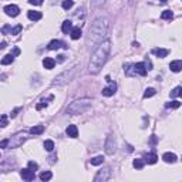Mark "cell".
Returning a JSON list of instances; mask_svg holds the SVG:
<instances>
[{"label":"cell","instance_id":"obj_33","mask_svg":"<svg viewBox=\"0 0 182 182\" xmlns=\"http://www.w3.org/2000/svg\"><path fill=\"white\" fill-rule=\"evenodd\" d=\"M91 2H93V6H94V7H100V6L104 4L105 0H91Z\"/></svg>","mask_w":182,"mask_h":182},{"label":"cell","instance_id":"obj_35","mask_svg":"<svg viewBox=\"0 0 182 182\" xmlns=\"http://www.w3.org/2000/svg\"><path fill=\"white\" fill-rule=\"evenodd\" d=\"M20 31H21V26L19 24V26H16V27L12 30V34H14V36H16V34H19Z\"/></svg>","mask_w":182,"mask_h":182},{"label":"cell","instance_id":"obj_46","mask_svg":"<svg viewBox=\"0 0 182 182\" xmlns=\"http://www.w3.org/2000/svg\"><path fill=\"white\" fill-rule=\"evenodd\" d=\"M181 97H182V91H181Z\"/></svg>","mask_w":182,"mask_h":182},{"label":"cell","instance_id":"obj_42","mask_svg":"<svg viewBox=\"0 0 182 182\" xmlns=\"http://www.w3.org/2000/svg\"><path fill=\"white\" fill-rule=\"evenodd\" d=\"M58 63H63L64 61V56H58V60H57Z\"/></svg>","mask_w":182,"mask_h":182},{"label":"cell","instance_id":"obj_44","mask_svg":"<svg viewBox=\"0 0 182 182\" xmlns=\"http://www.w3.org/2000/svg\"><path fill=\"white\" fill-rule=\"evenodd\" d=\"M135 2H136V0H129V4L133 6V4H135Z\"/></svg>","mask_w":182,"mask_h":182},{"label":"cell","instance_id":"obj_12","mask_svg":"<svg viewBox=\"0 0 182 182\" xmlns=\"http://www.w3.org/2000/svg\"><path fill=\"white\" fill-rule=\"evenodd\" d=\"M49 49L50 50H58V49H67V46L64 44L63 42L60 40H51L49 43Z\"/></svg>","mask_w":182,"mask_h":182},{"label":"cell","instance_id":"obj_4","mask_svg":"<svg viewBox=\"0 0 182 182\" xmlns=\"http://www.w3.org/2000/svg\"><path fill=\"white\" fill-rule=\"evenodd\" d=\"M75 71H77V67H73V68H68V70L63 71L61 74H58L57 77L54 78L53 84L54 86H64V84H67L70 80H73Z\"/></svg>","mask_w":182,"mask_h":182},{"label":"cell","instance_id":"obj_34","mask_svg":"<svg viewBox=\"0 0 182 182\" xmlns=\"http://www.w3.org/2000/svg\"><path fill=\"white\" fill-rule=\"evenodd\" d=\"M29 168L31 171H34V172H36V171H37V168H38V165L36 164V162H33V161H29Z\"/></svg>","mask_w":182,"mask_h":182},{"label":"cell","instance_id":"obj_11","mask_svg":"<svg viewBox=\"0 0 182 182\" xmlns=\"http://www.w3.org/2000/svg\"><path fill=\"white\" fill-rule=\"evenodd\" d=\"M21 178L24 179V181H33L34 179V171H31L30 168H26V169H23L20 172Z\"/></svg>","mask_w":182,"mask_h":182},{"label":"cell","instance_id":"obj_43","mask_svg":"<svg viewBox=\"0 0 182 182\" xmlns=\"http://www.w3.org/2000/svg\"><path fill=\"white\" fill-rule=\"evenodd\" d=\"M0 49H2V50L6 49V42H2V44H0Z\"/></svg>","mask_w":182,"mask_h":182},{"label":"cell","instance_id":"obj_32","mask_svg":"<svg viewBox=\"0 0 182 182\" xmlns=\"http://www.w3.org/2000/svg\"><path fill=\"white\" fill-rule=\"evenodd\" d=\"M181 91H182V88H181V87H175L174 90L171 91V97H172V98H175V97L181 95Z\"/></svg>","mask_w":182,"mask_h":182},{"label":"cell","instance_id":"obj_25","mask_svg":"<svg viewBox=\"0 0 182 182\" xmlns=\"http://www.w3.org/2000/svg\"><path fill=\"white\" fill-rule=\"evenodd\" d=\"M133 165H134V168H136V169H142L144 168V165H145V161L144 159H134V162H133Z\"/></svg>","mask_w":182,"mask_h":182},{"label":"cell","instance_id":"obj_2","mask_svg":"<svg viewBox=\"0 0 182 182\" xmlns=\"http://www.w3.org/2000/svg\"><path fill=\"white\" fill-rule=\"evenodd\" d=\"M110 29V21L107 17H98L93 21V24L88 31V44H100L103 42Z\"/></svg>","mask_w":182,"mask_h":182},{"label":"cell","instance_id":"obj_39","mask_svg":"<svg viewBox=\"0 0 182 182\" xmlns=\"http://www.w3.org/2000/svg\"><path fill=\"white\" fill-rule=\"evenodd\" d=\"M44 105H46V107H47V101H46V100H43V101H42V104H38V105H37V107H36V108H37V110H42V108L44 107Z\"/></svg>","mask_w":182,"mask_h":182},{"label":"cell","instance_id":"obj_10","mask_svg":"<svg viewBox=\"0 0 182 182\" xmlns=\"http://www.w3.org/2000/svg\"><path fill=\"white\" fill-rule=\"evenodd\" d=\"M134 73L138 75L147 74V66H145V63H136V64H134Z\"/></svg>","mask_w":182,"mask_h":182},{"label":"cell","instance_id":"obj_45","mask_svg":"<svg viewBox=\"0 0 182 182\" xmlns=\"http://www.w3.org/2000/svg\"><path fill=\"white\" fill-rule=\"evenodd\" d=\"M159 2H161V3H166V2H168V0H159Z\"/></svg>","mask_w":182,"mask_h":182},{"label":"cell","instance_id":"obj_24","mask_svg":"<svg viewBox=\"0 0 182 182\" xmlns=\"http://www.w3.org/2000/svg\"><path fill=\"white\" fill-rule=\"evenodd\" d=\"M91 165H101L104 162V157L103 155H98V157H95V158H91Z\"/></svg>","mask_w":182,"mask_h":182},{"label":"cell","instance_id":"obj_16","mask_svg":"<svg viewBox=\"0 0 182 182\" xmlns=\"http://www.w3.org/2000/svg\"><path fill=\"white\" fill-rule=\"evenodd\" d=\"M66 133L68 136H71V138H77V135H78V129H77V127L75 125H68L66 129Z\"/></svg>","mask_w":182,"mask_h":182},{"label":"cell","instance_id":"obj_21","mask_svg":"<svg viewBox=\"0 0 182 182\" xmlns=\"http://www.w3.org/2000/svg\"><path fill=\"white\" fill-rule=\"evenodd\" d=\"M27 17H29L30 20H33V21L40 20V19H42V13H40V12H33V10H30V12L27 13Z\"/></svg>","mask_w":182,"mask_h":182},{"label":"cell","instance_id":"obj_36","mask_svg":"<svg viewBox=\"0 0 182 182\" xmlns=\"http://www.w3.org/2000/svg\"><path fill=\"white\" fill-rule=\"evenodd\" d=\"M30 4H34V6H40V4H43V0H29Z\"/></svg>","mask_w":182,"mask_h":182},{"label":"cell","instance_id":"obj_27","mask_svg":"<svg viewBox=\"0 0 182 182\" xmlns=\"http://www.w3.org/2000/svg\"><path fill=\"white\" fill-rule=\"evenodd\" d=\"M51 177H53V174H51L50 171H46V172H42V174H40V179H42V181H50Z\"/></svg>","mask_w":182,"mask_h":182},{"label":"cell","instance_id":"obj_9","mask_svg":"<svg viewBox=\"0 0 182 182\" xmlns=\"http://www.w3.org/2000/svg\"><path fill=\"white\" fill-rule=\"evenodd\" d=\"M110 83V86L108 87H105V88H103V95H105V97H111V95H114L115 94V91H117V86L114 83H111V81H108Z\"/></svg>","mask_w":182,"mask_h":182},{"label":"cell","instance_id":"obj_22","mask_svg":"<svg viewBox=\"0 0 182 182\" xmlns=\"http://www.w3.org/2000/svg\"><path fill=\"white\" fill-rule=\"evenodd\" d=\"M81 29H80V27H75V29H73L71 30V33H70V36H71V38H73V40H78L80 37H81Z\"/></svg>","mask_w":182,"mask_h":182},{"label":"cell","instance_id":"obj_5","mask_svg":"<svg viewBox=\"0 0 182 182\" xmlns=\"http://www.w3.org/2000/svg\"><path fill=\"white\" fill-rule=\"evenodd\" d=\"M110 177H111V168H110V166H105L104 169L97 172V175L94 177V182H105L110 179Z\"/></svg>","mask_w":182,"mask_h":182},{"label":"cell","instance_id":"obj_26","mask_svg":"<svg viewBox=\"0 0 182 182\" xmlns=\"http://www.w3.org/2000/svg\"><path fill=\"white\" fill-rule=\"evenodd\" d=\"M161 17L164 20H172L174 19V13L171 12V10H165V12H162Z\"/></svg>","mask_w":182,"mask_h":182},{"label":"cell","instance_id":"obj_28","mask_svg":"<svg viewBox=\"0 0 182 182\" xmlns=\"http://www.w3.org/2000/svg\"><path fill=\"white\" fill-rule=\"evenodd\" d=\"M44 148H46V151H49V152H51L54 149V142L51 140H47L44 142Z\"/></svg>","mask_w":182,"mask_h":182},{"label":"cell","instance_id":"obj_38","mask_svg":"<svg viewBox=\"0 0 182 182\" xmlns=\"http://www.w3.org/2000/svg\"><path fill=\"white\" fill-rule=\"evenodd\" d=\"M7 145H9V140H3L0 142V148H6Z\"/></svg>","mask_w":182,"mask_h":182},{"label":"cell","instance_id":"obj_40","mask_svg":"<svg viewBox=\"0 0 182 182\" xmlns=\"http://www.w3.org/2000/svg\"><path fill=\"white\" fill-rule=\"evenodd\" d=\"M9 30H12V29H10V26H4L3 29H2V33H3V34H6V33H7V31H9Z\"/></svg>","mask_w":182,"mask_h":182},{"label":"cell","instance_id":"obj_1","mask_svg":"<svg viewBox=\"0 0 182 182\" xmlns=\"http://www.w3.org/2000/svg\"><path fill=\"white\" fill-rule=\"evenodd\" d=\"M110 50H111V42L110 40L101 42L98 44V47L94 50V53L91 56L90 64H88V70H90L91 74H98L100 71H101L103 66L107 61Z\"/></svg>","mask_w":182,"mask_h":182},{"label":"cell","instance_id":"obj_41","mask_svg":"<svg viewBox=\"0 0 182 182\" xmlns=\"http://www.w3.org/2000/svg\"><path fill=\"white\" fill-rule=\"evenodd\" d=\"M20 110H21V108H16V110H14V111H13V112H12V118H14V117H16V115H17V112L20 111Z\"/></svg>","mask_w":182,"mask_h":182},{"label":"cell","instance_id":"obj_37","mask_svg":"<svg viewBox=\"0 0 182 182\" xmlns=\"http://www.w3.org/2000/svg\"><path fill=\"white\" fill-rule=\"evenodd\" d=\"M6 125H7V115H4L3 114V115H2V127L4 128Z\"/></svg>","mask_w":182,"mask_h":182},{"label":"cell","instance_id":"obj_15","mask_svg":"<svg viewBox=\"0 0 182 182\" xmlns=\"http://www.w3.org/2000/svg\"><path fill=\"white\" fill-rule=\"evenodd\" d=\"M162 159L165 162H168V164H174V162H177V155L172 152H165L162 155Z\"/></svg>","mask_w":182,"mask_h":182},{"label":"cell","instance_id":"obj_30","mask_svg":"<svg viewBox=\"0 0 182 182\" xmlns=\"http://www.w3.org/2000/svg\"><path fill=\"white\" fill-rule=\"evenodd\" d=\"M166 108H179L181 107V103L179 101H171V103H166L165 104Z\"/></svg>","mask_w":182,"mask_h":182},{"label":"cell","instance_id":"obj_31","mask_svg":"<svg viewBox=\"0 0 182 182\" xmlns=\"http://www.w3.org/2000/svg\"><path fill=\"white\" fill-rule=\"evenodd\" d=\"M155 93H157V91L154 90V88H147V90H145V93H144V97H145V98H149V97L155 95Z\"/></svg>","mask_w":182,"mask_h":182},{"label":"cell","instance_id":"obj_3","mask_svg":"<svg viewBox=\"0 0 182 182\" xmlns=\"http://www.w3.org/2000/svg\"><path fill=\"white\" fill-rule=\"evenodd\" d=\"M91 107V100L90 98H81L75 100L67 107V114L70 115H75V114H83Z\"/></svg>","mask_w":182,"mask_h":182},{"label":"cell","instance_id":"obj_18","mask_svg":"<svg viewBox=\"0 0 182 182\" xmlns=\"http://www.w3.org/2000/svg\"><path fill=\"white\" fill-rule=\"evenodd\" d=\"M61 30H63V33H66V34L71 33V30H73V23H71L70 20H66L61 26Z\"/></svg>","mask_w":182,"mask_h":182},{"label":"cell","instance_id":"obj_29","mask_svg":"<svg viewBox=\"0 0 182 182\" xmlns=\"http://www.w3.org/2000/svg\"><path fill=\"white\" fill-rule=\"evenodd\" d=\"M73 4H74V2H73V0H64V2H63V9H64V10H70L71 7H73Z\"/></svg>","mask_w":182,"mask_h":182},{"label":"cell","instance_id":"obj_20","mask_svg":"<svg viewBox=\"0 0 182 182\" xmlns=\"http://www.w3.org/2000/svg\"><path fill=\"white\" fill-rule=\"evenodd\" d=\"M152 53L155 54L157 57L164 58V57H166V56H168V50H165V49H154Z\"/></svg>","mask_w":182,"mask_h":182},{"label":"cell","instance_id":"obj_6","mask_svg":"<svg viewBox=\"0 0 182 182\" xmlns=\"http://www.w3.org/2000/svg\"><path fill=\"white\" fill-rule=\"evenodd\" d=\"M24 141H26V135H24V134H23V133L16 134L14 136H12V138L9 140V147H10V148H17V147H20Z\"/></svg>","mask_w":182,"mask_h":182},{"label":"cell","instance_id":"obj_17","mask_svg":"<svg viewBox=\"0 0 182 182\" xmlns=\"http://www.w3.org/2000/svg\"><path fill=\"white\" fill-rule=\"evenodd\" d=\"M145 162H147V164H155V162H157V159H158V157H157V154L155 152H149V154H147V155H145Z\"/></svg>","mask_w":182,"mask_h":182},{"label":"cell","instance_id":"obj_8","mask_svg":"<svg viewBox=\"0 0 182 182\" xmlns=\"http://www.w3.org/2000/svg\"><path fill=\"white\" fill-rule=\"evenodd\" d=\"M4 13L7 14V16H12V17H16L19 16V13H20V9H19V6H16V4H9V6H4Z\"/></svg>","mask_w":182,"mask_h":182},{"label":"cell","instance_id":"obj_23","mask_svg":"<svg viewBox=\"0 0 182 182\" xmlns=\"http://www.w3.org/2000/svg\"><path fill=\"white\" fill-rule=\"evenodd\" d=\"M13 60H14V56H13V54H7V56H4V57L2 58V64H3V66L12 64Z\"/></svg>","mask_w":182,"mask_h":182},{"label":"cell","instance_id":"obj_13","mask_svg":"<svg viewBox=\"0 0 182 182\" xmlns=\"http://www.w3.org/2000/svg\"><path fill=\"white\" fill-rule=\"evenodd\" d=\"M43 66H44V68H47V70H53L54 66H56V60H53L51 57H46L44 60H43Z\"/></svg>","mask_w":182,"mask_h":182},{"label":"cell","instance_id":"obj_7","mask_svg":"<svg viewBox=\"0 0 182 182\" xmlns=\"http://www.w3.org/2000/svg\"><path fill=\"white\" fill-rule=\"evenodd\" d=\"M117 151V144H115V138L112 135H108L107 141H105V152L108 155H112V154Z\"/></svg>","mask_w":182,"mask_h":182},{"label":"cell","instance_id":"obj_14","mask_svg":"<svg viewBox=\"0 0 182 182\" xmlns=\"http://www.w3.org/2000/svg\"><path fill=\"white\" fill-rule=\"evenodd\" d=\"M169 68H171V71H174V73H179V71L182 70V61L181 60H175V61H172L169 64Z\"/></svg>","mask_w":182,"mask_h":182},{"label":"cell","instance_id":"obj_19","mask_svg":"<svg viewBox=\"0 0 182 182\" xmlns=\"http://www.w3.org/2000/svg\"><path fill=\"white\" fill-rule=\"evenodd\" d=\"M44 133V127L43 125H34L30 128V134H33V135H40V134Z\"/></svg>","mask_w":182,"mask_h":182}]
</instances>
